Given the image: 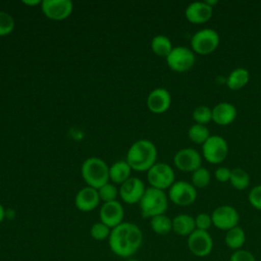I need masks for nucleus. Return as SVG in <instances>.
<instances>
[{
	"label": "nucleus",
	"instance_id": "obj_1",
	"mask_svg": "<svg viewBox=\"0 0 261 261\" xmlns=\"http://www.w3.org/2000/svg\"><path fill=\"white\" fill-rule=\"evenodd\" d=\"M141 228L133 222H122L111 229L108 244L113 254L121 258H130L143 244Z\"/></svg>",
	"mask_w": 261,
	"mask_h": 261
},
{
	"label": "nucleus",
	"instance_id": "obj_2",
	"mask_svg": "<svg viewBox=\"0 0 261 261\" xmlns=\"http://www.w3.org/2000/svg\"><path fill=\"white\" fill-rule=\"evenodd\" d=\"M156 160L157 148L153 142L146 139L136 141L126 154V162L136 171H148Z\"/></svg>",
	"mask_w": 261,
	"mask_h": 261
},
{
	"label": "nucleus",
	"instance_id": "obj_3",
	"mask_svg": "<svg viewBox=\"0 0 261 261\" xmlns=\"http://www.w3.org/2000/svg\"><path fill=\"white\" fill-rule=\"evenodd\" d=\"M82 176L88 187L96 190L109 180V166L107 163L99 157H90L86 159L81 168Z\"/></svg>",
	"mask_w": 261,
	"mask_h": 261
},
{
	"label": "nucleus",
	"instance_id": "obj_4",
	"mask_svg": "<svg viewBox=\"0 0 261 261\" xmlns=\"http://www.w3.org/2000/svg\"><path fill=\"white\" fill-rule=\"evenodd\" d=\"M139 204L142 216L152 218L160 214H165L168 207V197L164 191L150 187L146 189Z\"/></svg>",
	"mask_w": 261,
	"mask_h": 261
},
{
	"label": "nucleus",
	"instance_id": "obj_5",
	"mask_svg": "<svg viewBox=\"0 0 261 261\" xmlns=\"http://www.w3.org/2000/svg\"><path fill=\"white\" fill-rule=\"evenodd\" d=\"M220 42L218 33L213 29H202L196 32L191 39V49L194 53L207 55L216 50Z\"/></svg>",
	"mask_w": 261,
	"mask_h": 261
},
{
	"label": "nucleus",
	"instance_id": "obj_6",
	"mask_svg": "<svg viewBox=\"0 0 261 261\" xmlns=\"http://www.w3.org/2000/svg\"><path fill=\"white\" fill-rule=\"evenodd\" d=\"M202 155L211 164H219L228 155L227 142L218 135H212L202 145Z\"/></svg>",
	"mask_w": 261,
	"mask_h": 261
},
{
	"label": "nucleus",
	"instance_id": "obj_7",
	"mask_svg": "<svg viewBox=\"0 0 261 261\" xmlns=\"http://www.w3.org/2000/svg\"><path fill=\"white\" fill-rule=\"evenodd\" d=\"M147 179L152 188L164 191L173 185L175 174L171 166L167 163L156 162L147 171Z\"/></svg>",
	"mask_w": 261,
	"mask_h": 261
},
{
	"label": "nucleus",
	"instance_id": "obj_8",
	"mask_svg": "<svg viewBox=\"0 0 261 261\" xmlns=\"http://www.w3.org/2000/svg\"><path fill=\"white\" fill-rule=\"evenodd\" d=\"M196 62L195 53L186 46L173 47L169 55L166 57L168 67L176 72H185L190 70Z\"/></svg>",
	"mask_w": 261,
	"mask_h": 261
},
{
	"label": "nucleus",
	"instance_id": "obj_9",
	"mask_svg": "<svg viewBox=\"0 0 261 261\" xmlns=\"http://www.w3.org/2000/svg\"><path fill=\"white\" fill-rule=\"evenodd\" d=\"M168 199L177 206H190L197 199V190L188 181L177 180L168 189Z\"/></svg>",
	"mask_w": 261,
	"mask_h": 261
},
{
	"label": "nucleus",
	"instance_id": "obj_10",
	"mask_svg": "<svg viewBox=\"0 0 261 261\" xmlns=\"http://www.w3.org/2000/svg\"><path fill=\"white\" fill-rule=\"evenodd\" d=\"M212 225L221 230H229L239 225L240 214L238 210L230 205H221L211 213Z\"/></svg>",
	"mask_w": 261,
	"mask_h": 261
},
{
	"label": "nucleus",
	"instance_id": "obj_11",
	"mask_svg": "<svg viewBox=\"0 0 261 261\" xmlns=\"http://www.w3.org/2000/svg\"><path fill=\"white\" fill-rule=\"evenodd\" d=\"M188 248L196 257H206L213 250V240L206 230L195 229L188 237Z\"/></svg>",
	"mask_w": 261,
	"mask_h": 261
},
{
	"label": "nucleus",
	"instance_id": "obj_12",
	"mask_svg": "<svg viewBox=\"0 0 261 261\" xmlns=\"http://www.w3.org/2000/svg\"><path fill=\"white\" fill-rule=\"evenodd\" d=\"M41 10L47 18L59 21L70 16L73 4L70 0H43Z\"/></svg>",
	"mask_w": 261,
	"mask_h": 261
},
{
	"label": "nucleus",
	"instance_id": "obj_13",
	"mask_svg": "<svg viewBox=\"0 0 261 261\" xmlns=\"http://www.w3.org/2000/svg\"><path fill=\"white\" fill-rule=\"evenodd\" d=\"M173 163L182 172H194L201 167L202 156L196 149L184 148L175 153Z\"/></svg>",
	"mask_w": 261,
	"mask_h": 261
},
{
	"label": "nucleus",
	"instance_id": "obj_14",
	"mask_svg": "<svg viewBox=\"0 0 261 261\" xmlns=\"http://www.w3.org/2000/svg\"><path fill=\"white\" fill-rule=\"evenodd\" d=\"M123 217V207L117 200L103 203L99 211L100 221L109 226L111 229L122 223Z\"/></svg>",
	"mask_w": 261,
	"mask_h": 261
},
{
	"label": "nucleus",
	"instance_id": "obj_15",
	"mask_svg": "<svg viewBox=\"0 0 261 261\" xmlns=\"http://www.w3.org/2000/svg\"><path fill=\"white\" fill-rule=\"evenodd\" d=\"M146 191L145 185L139 177H129L126 181L120 185L119 196L126 204L139 203Z\"/></svg>",
	"mask_w": 261,
	"mask_h": 261
},
{
	"label": "nucleus",
	"instance_id": "obj_16",
	"mask_svg": "<svg viewBox=\"0 0 261 261\" xmlns=\"http://www.w3.org/2000/svg\"><path fill=\"white\" fill-rule=\"evenodd\" d=\"M170 105L171 95L164 88H156L152 90L147 97V107L155 114L164 113L169 109Z\"/></svg>",
	"mask_w": 261,
	"mask_h": 261
},
{
	"label": "nucleus",
	"instance_id": "obj_17",
	"mask_svg": "<svg viewBox=\"0 0 261 261\" xmlns=\"http://www.w3.org/2000/svg\"><path fill=\"white\" fill-rule=\"evenodd\" d=\"M213 14V7L209 6L205 1H197L189 4L185 10V16L191 23L199 24L207 22Z\"/></svg>",
	"mask_w": 261,
	"mask_h": 261
},
{
	"label": "nucleus",
	"instance_id": "obj_18",
	"mask_svg": "<svg viewBox=\"0 0 261 261\" xmlns=\"http://www.w3.org/2000/svg\"><path fill=\"white\" fill-rule=\"evenodd\" d=\"M100 201L98 190L87 186L76 193L74 205L82 212H90L98 207Z\"/></svg>",
	"mask_w": 261,
	"mask_h": 261
},
{
	"label": "nucleus",
	"instance_id": "obj_19",
	"mask_svg": "<svg viewBox=\"0 0 261 261\" xmlns=\"http://www.w3.org/2000/svg\"><path fill=\"white\" fill-rule=\"evenodd\" d=\"M237 108L228 102L218 103L212 109V120L217 125L225 126L232 123L237 118Z\"/></svg>",
	"mask_w": 261,
	"mask_h": 261
},
{
	"label": "nucleus",
	"instance_id": "obj_20",
	"mask_svg": "<svg viewBox=\"0 0 261 261\" xmlns=\"http://www.w3.org/2000/svg\"><path fill=\"white\" fill-rule=\"evenodd\" d=\"M195 229V217L182 213L172 218V230L176 234L181 237H189Z\"/></svg>",
	"mask_w": 261,
	"mask_h": 261
},
{
	"label": "nucleus",
	"instance_id": "obj_21",
	"mask_svg": "<svg viewBox=\"0 0 261 261\" xmlns=\"http://www.w3.org/2000/svg\"><path fill=\"white\" fill-rule=\"evenodd\" d=\"M130 168L126 160L115 161L109 167V179L117 185H121L130 177Z\"/></svg>",
	"mask_w": 261,
	"mask_h": 261
},
{
	"label": "nucleus",
	"instance_id": "obj_22",
	"mask_svg": "<svg viewBox=\"0 0 261 261\" xmlns=\"http://www.w3.org/2000/svg\"><path fill=\"white\" fill-rule=\"evenodd\" d=\"M250 80V73L246 68L238 67L233 69L227 80H226V86L231 91H238L244 88Z\"/></svg>",
	"mask_w": 261,
	"mask_h": 261
},
{
	"label": "nucleus",
	"instance_id": "obj_23",
	"mask_svg": "<svg viewBox=\"0 0 261 261\" xmlns=\"http://www.w3.org/2000/svg\"><path fill=\"white\" fill-rule=\"evenodd\" d=\"M224 243L227 248L233 251L242 249L246 243L245 230L239 225L227 230L224 237Z\"/></svg>",
	"mask_w": 261,
	"mask_h": 261
},
{
	"label": "nucleus",
	"instance_id": "obj_24",
	"mask_svg": "<svg viewBox=\"0 0 261 261\" xmlns=\"http://www.w3.org/2000/svg\"><path fill=\"white\" fill-rule=\"evenodd\" d=\"M151 49L154 54L160 57H167L173 49L169 38L163 35L155 36L151 41Z\"/></svg>",
	"mask_w": 261,
	"mask_h": 261
},
{
	"label": "nucleus",
	"instance_id": "obj_25",
	"mask_svg": "<svg viewBox=\"0 0 261 261\" xmlns=\"http://www.w3.org/2000/svg\"><path fill=\"white\" fill-rule=\"evenodd\" d=\"M150 226L155 233L165 236L172 230V219L165 214H160L151 218Z\"/></svg>",
	"mask_w": 261,
	"mask_h": 261
},
{
	"label": "nucleus",
	"instance_id": "obj_26",
	"mask_svg": "<svg viewBox=\"0 0 261 261\" xmlns=\"http://www.w3.org/2000/svg\"><path fill=\"white\" fill-rule=\"evenodd\" d=\"M229 182L233 187V189L238 191H243L249 187L250 176L245 169L241 167H237L231 169L230 171Z\"/></svg>",
	"mask_w": 261,
	"mask_h": 261
},
{
	"label": "nucleus",
	"instance_id": "obj_27",
	"mask_svg": "<svg viewBox=\"0 0 261 261\" xmlns=\"http://www.w3.org/2000/svg\"><path fill=\"white\" fill-rule=\"evenodd\" d=\"M211 135H210L207 126L203 125V124H199V123H194L193 125L190 126V128L188 130L189 139L195 144L203 145L208 140V138Z\"/></svg>",
	"mask_w": 261,
	"mask_h": 261
},
{
	"label": "nucleus",
	"instance_id": "obj_28",
	"mask_svg": "<svg viewBox=\"0 0 261 261\" xmlns=\"http://www.w3.org/2000/svg\"><path fill=\"white\" fill-rule=\"evenodd\" d=\"M211 180V174L209 170L205 167H199L194 172H192V185L197 189L206 188Z\"/></svg>",
	"mask_w": 261,
	"mask_h": 261
},
{
	"label": "nucleus",
	"instance_id": "obj_29",
	"mask_svg": "<svg viewBox=\"0 0 261 261\" xmlns=\"http://www.w3.org/2000/svg\"><path fill=\"white\" fill-rule=\"evenodd\" d=\"M192 117L195 123L206 125L212 120V109L206 105H200L193 110Z\"/></svg>",
	"mask_w": 261,
	"mask_h": 261
},
{
	"label": "nucleus",
	"instance_id": "obj_30",
	"mask_svg": "<svg viewBox=\"0 0 261 261\" xmlns=\"http://www.w3.org/2000/svg\"><path fill=\"white\" fill-rule=\"evenodd\" d=\"M98 194L100 197V200L103 201V203L115 201L117 196L119 195V190L115 187V185L111 182H107L104 186H102L100 189H98Z\"/></svg>",
	"mask_w": 261,
	"mask_h": 261
},
{
	"label": "nucleus",
	"instance_id": "obj_31",
	"mask_svg": "<svg viewBox=\"0 0 261 261\" xmlns=\"http://www.w3.org/2000/svg\"><path fill=\"white\" fill-rule=\"evenodd\" d=\"M111 228L101 221L94 223L90 228V234L95 241H104L109 239Z\"/></svg>",
	"mask_w": 261,
	"mask_h": 261
},
{
	"label": "nucleus",
	"instance_id": "obj_32",
	"mask_svg": "<svg viewBox=\"0 0 261 261\" xmlns=\"http://www.w3.org/2000/svg\"><path fill=\"white\" fill-rule=\"evenodd\" d=\"M14 29L13 17L4 11H0V37L7 36L12 33Z\"/></svg>",
	"mask_w": 261,
	"mask_h": 261
},
{
	"label": "nucleus",
	"instance_id": "obj_33",
	"mask_svg": "<svg viewBox=\"0 0 261 261\" xmlns=\"http://www.w3.org/2000/svg\"><path fill=\"white\" fill-rule=\"evenodd\" d=\"M195 224H196V229L208 231V229L212 225L211 215L208 214V213H204V212L199 213L195 217Z\"/></svg>",
	"mask_w": 261,
	"mask_h": 261
},
{
	"label": "nucleus",
	"instance_id": "obj_34",
	"mask_svg": "<svg viewBox=\"0 0 261 261\" xmlns=\"http://www.w3.org/2000/svg\"><path fill=\"white\" fill-rule=\"evenodd\" d=\"M248 200L253 208L261 211V185H257L251 189L248 195Z\"/></svg>",
	"mask_w": 261,
	"mask_h": 261
},
{
	"label": "nucleus",
	"instance_id": "obj_35",
	"mask_svg": "<svg viewBox=\"0 0 261 261\" xmlns=\"http://www.w3.org/2000/svg\"><path fill=\"white\" fill-rule=\"evenodd\" d=\"M229 261H256V258L250 251L240 249L233 251L229 257Z\"/></svg>",
	"mask_w": 261,
	"mask_h": 261
},
{
	"label": "nucleus",
	"instance_id": "obj_36",
	"mask_svg": "<svg viewBox=\"0 0 261 261\" xmlns=\"http://www.w3.org/2000/svg\"><path fill=\"white\" fill-rule=\"evenodd\" d=\"M230 171H231V169H229L228 167L220 166V167H218L215 170L214 176H215L217 181H219V182H226V181H229Z\"/></svg>",
	"mask_w": 261,
	"mask_h": 261
},
{
	"label": "nucleus",
	"instance_id": "obj_37",
	"mask_svg": "<svg viewBox=\"0 0 261 261\" xmlns=\"http://www.w3.org/2000/svg\"><path fill=\"white\" fill-rule=\"evenodd\" d=\"M22 3H23L24 5H27V6H36V5H38V4H41L42 1H39V0H31V1H30V0H29V1L23 0Z\"/></svg>",
	"mask_w": 261,
	"mask_h": 261
},
{
	"label": "nucleus",
	"instance_id": "obj_38",
	"mask_svg": "<svg viewBox=\"0 0 261 261\" xmlns=\"http://www.w3.org/2000/svg\"><path fill=\"white\" fill-rule=\"evenodd\" d=\"M6 217V210L4 209L3 205L0 203V223L5 219Z\"/></svg>",
	"mask_w": 261,
	"mask_h": 261
},
{
	"label": "nucleus",
	"instance_id": "obj_39",
	"mask_svg": "<svg viewBox=\"0 0 261 261\" xmlns=\"http://www.w3.org/2000/svg\"><path fill=\"white\" fill-rule=\"evenodd\" d=\"M209 6H211V7H214V5H216L217 3H218V1L217 0H207V1H205Z\"/></svg>",
	"mask_w": 261,
	"mask_h": 261
},
{
	"label": "nucleus",
	"instance_id": "obj_40",
	"mask_svg": "<svg viewBox=\"0 0 261 261\" xmlns=\"http://www.w3.org/2000/svg\"><path fill=\"white\" fill-rule=\"evenodd\" d=\"M125 261H139V260L135 259V258H127Z\"/></svg>",
	"mask_w": 261,
	"mask_h": 261
}]
</instances>
